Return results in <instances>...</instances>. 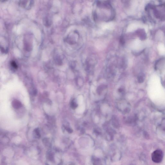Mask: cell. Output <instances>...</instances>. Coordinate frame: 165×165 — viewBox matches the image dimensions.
Returning a JSON list of instances; mask_svg holds the SVG:
<instances>
[{
  "label": "cell",
  "mask_w": 165,
  "mask_h": 165,
  "mask_svg": "<svg viewBox=\"0 0 165 165\" xmlns=\"http://www.w3.org/2000/svg\"><path fill=\"white\" fill-rule=\"evenodd\" d=\"M144 81V77L143 75H141L138 78V81L139 83H143Z\"/></svg>",
  "instance_id": "9c48e42d"
},
{
  "label": "cell",
  "mask_w": 165,
  "mask_h": 165,
  "mask_svg": "<svg viewBox=\"0 0 165 165\" xmlns=\"http://www.w3.org/2000/svg\"><path fill=\"white\" fill-rule=\"evenodd\" d=\"M120 41L121 43L122 44H124L125 42H124V40L123 39V37H121L120 39Z\"/></svg>",
  "instance_id": "8fae6325"
},
{
  "label": "cell",
  "mask_w": 165,
  "mask_h": 165,
  "mask_svg": "<svg viewBox=\"0 0 165 165\" xmlns=\"http://www.w3.org/2000/svg\"><path fill=\"white\" fill-rule=\"evenodd\" d=\"M119 91L120 93H121L123 91V89L122 88H120L119 89Z\"/></svg>",
  "instance_id": "7c38bea8"
},
{
  "label": "cell",
  "mask_w": 165,
  "mask_h": 165,
  "mask_svg": "<svg viewBox=\"0 0 165 165\" xmlns=\"http://www.w3.org/2000/svg\"><path fill=\"white\" fill-rule=\"evenodd\" d=\"M163 157L162 151L157 149L154 151L152 154V159L153 162L156 163H161L163 159Z\"/></svg>",
  "instance_id": "3957f363"
},
{
  "label": "cell",
  "mask_w": 165,
  "mask_h": 165,
  "mask_svg": "<svg viewBox=\"0 0 165 165\" xmlns=\"http://www.w3.org/2000/svg\"><path fill=\"white\" fill-rule=\"evenodd\" d=\"M12 106L14 108H18L21 107V103L17 100H14L12 102Z\"/></svg>",
  "instance_id": "8992f818"
},
{
  "label": "cell",
  "mask_w": 165,
  "mask_h": 165,
  "mask_svg": "<svg viewBox=\"0 0 165 165\" xmlns=\"http://www.w3.org/2000/svg\"><path fill=\"white\" fill-rule=\"evenodd\" d=\"M112 125L116 128H118L119 127V124L117 117L114 116L112 118Z\"/></svg>",
  "instance_id": "5b68a950"
},
{
  "label": "cell",
  "mask_w": 165,
  "mask_h": 165,
  "mask_svg": "<svg viewBox=\"0 0 165 165\" xmlns=\"http://www.w3.org/2000/svg\"><path fill=\"white\" fill-rule=\"evenodd\" d=\"M62 161L60 150L52 147L49 148L46 154V165H61Z\"/></svg>",
  "instance_id": "6da1fadb"
},
{
  "label": "cell",
  "mask_w": 165,
  "mask_h": 165,
  "mask_svg": "<svg viewBox=\"0 0 165 165\" xmlns=\"http://www.w3.org/2000/svg\"><path fill=\"white\" fill-rule=\"evenodd\" d=\"M105 88V86L101 85L99 86L97 89V93L100 95L102 93V91Z\"/></svg>",
  "instance_id": "52a82bcc"
},
{
  "label": "cell",
  "mask_w": 165,
  "mask_h": 165,
  "mask_svg": "<svg viewBox=\"0 0 165 165\" xmlns=\"http://www.w3.org/2000/svg\"><path fill=\"white\" fill-rule=\"evenodd\" d=\"M78 106L77 103L74 100H72L71 103V106L73 109H75Z\"/></svg>",
  "instance_id": "ba28073f"
},
{
  "label": "cell",
  "mask_w": 165,
  "mask_h": 165,
  "mask_svg": "<svg viewBox=\"0 0 165 165\" xmlns=\"http://www.w3.org/2000/svg\"><path fill=\"white\" fill-rule=\"evenodd\" d=\"M67 165H75L74 164H73V163H70L68 164H67Z\"/></svg>",
  "instance_id": "4fadbf2b"
},
{
  "label": "cell",
  "mask_w": 165,
  "mask_h": 165,
  "mask_svg": "<svg viewBox=\"0 0 165 165\" xmlns=\"http://www.w3.org/2000/svg\"><path fill=\"white\" fill-rule=\"evenodd\" d=\"M11 65L15 69H17V66L14 61H12L11 62Z\"/></svg>",
  "instance_id": "30bf717a"
},
{
  "label": "cell",
  "mask_w": 165,
  "mask_h": 165,
  "mask_svg": "<svg viewBox=\"0 0 165 165\" xmlns=\"http://www.w3.org/2000/svg\"><path fill=\"white\" fill-rule=\"evenodd\" d=\"M116 107L123 114L129 113L130 111L129 103L124 100H118L116 102Z\"/></svg>",
  "instance_id": "7a4b0ae2"
},
{
  "label": "cell",
  "mask_w": 165,
  "mask_h": 165,
  "mask_svg": "<svg viewBox=\"0 0 165 165\" xmlns=\"http://www.w3.org/2000/svg\"><path fill=\"white\" fill-rule=\"evenodd\" d=\"M92 162L93 165H106L104 159L95 157H92Z\"/></svg>",
  "instance_id": "277c9868"
}]
</instances>
